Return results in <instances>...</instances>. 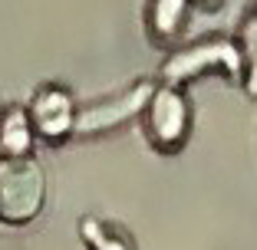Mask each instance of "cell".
Listing matches in <instances>:
<instances>
[{"label":"cell","mask_w":257,"mask_h":250,"mask_svg":"<svg viewBox=\"0 0 257 250\" xmlns=\"http://www.w3.org/2000/svg\"><path fill=\"white\" fill-rule=\"evenodd\" d=\"M204 76H221L227 83H241V50L234 37L208 33L185 46H172L159 66V79L172 86H188Z\"/></svg>","instance_id":"1"},{"label":"cell","mask_w":257,"mask_h":250,"mask_svg":"<svg viewBox=\"0 0 257 250\" xmlns=\"http://www.w3.org/2000/svg\"><path fill=\"white\" fill-rule=\"evenodd\" d=\"M142 132L145 142L162 155L182 152L185 142L191 138V125H195V106H191L185 86H172L155 79L149 102L142 112Z\"/></svg>","instance_id":"2"},{"label":"cell","mask_w":257,"mask_h":250,"mask_svg":"<svg viewBox=\"0 0 257 250\" xmlns=\"http://www.w3.org/2000/svg\"><path fill=\"white\" fill-rule=\"evenodd\" d=\"M46 204V174L33 155L0 158V224L23 227L40 217Z\"/></svg>","instance_id":"3"},{"label":"cell","mask_w":257,"mask_h":250,"mask_svg":"<svg viewBox=\"0 0 257 250\" xmlns=\"http://www.w3.org/2000/svg\"><path fill=\"white\" fill-rule=\"evenodd\" d=\"M152 89H155V79H136V83H128L125 89L112 92V96H102V99H96V102L79 106L76 109L73 138H99V135L125 129L128 122L142 119Z\"/></svg>","instance_id":"4"},{"label":"cell","mask_w":257,"mask_h":250,"mask_svg":"<svg viewBox=\"0 0 257 250\" xmlns=\"http://www.w3.org/2000/svg\"><path fill=\"white\" fill-rule=\"evenodd\" d=\"M76 109L79 102L73 99V92L60 83H43L37 92L30 96V125L37 132L40 142L46 145H63L66 138H73V125H76Z\"/></svg>","instance_id":"5"},{"label":"cell","mask_w":257,"mask_h":250,"mask_svg":"<svg viewBox=\"0 0 257 250\" xmlns=\"http://www.w3.org/2000/svg\"><path fill=\"white\" fill-rule=\"evenodd\" d=\"M191 10H195L191 0H145L142 23L149 43L159 46V50L178 46L191 23Z\"/></svg>","instance_id":"6"},{"label":"cell","mask_w":257,"mask_h":250,"mask_svg":"<svg viewBox=\"0 0 257 250\" xmlns=\"http://www.w3.org/2000/svg\"><path fill=\"white\" fill-rule=\"evenodd\" d=\"M37 132L30 125L27 106H0V158H27L33 155Z\"/></svg>","instance_id":"7"},{"label":"cell","mask_w":257,"mask_h":250,"mask_svg":"<svg viewBox=\"0 0 257 250\" xmlns=\"http://www.w3.org/2000/svg\"><path fill=\"white\" fill-rule=\"evenodd\" d=\"M237 50H241V89L247 99H257V4L244 10L237 23Z\"/></svg>","instance_id":"8"},{"label":"cell","mask_w":257,"mask_h":250,"mask_svg":"<svg viewBox=\"0 0 257 250\" xmlns=\"http://www.w3.org/2000/svg\"><path fill=\"white\" fill-rule=\"evenodd\" d=\"M79 237L86 250H136L132 237L115 224H102L96 217H79Z\"/></svg>","instance_id":"9"},{"label":"cell","mask_w":257,"mask_h":250,"mask_svg":"<svg viewBox=\"0 0 257 250\" xmlns=\"http://www.w3.org/2000/svg\"><path fill=\"white\" fill-rule=\"evenodd\" d=\"M195 7H201V10H221L224 7V0H191Z\"/></svg>","instance_id":"10"}]
</instances>
